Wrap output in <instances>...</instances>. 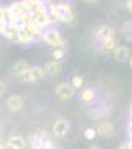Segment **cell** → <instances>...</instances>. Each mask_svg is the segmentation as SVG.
Masks as SVG:
<instances>
[{"label": "cell", "instance_id": "obj_1", "mask_svg": "<svg viewBox=\"0 0 132 149\" xmlns=\"http://www.w3.org/2000/svg\"><path fill=\"white\" fill-rule=\"evenodd\" d=\"M55 14L59 22H64L67 26H74L76 22V14L73 8H71L68 3H58L55 5Z\"/></svg>", "mask_w": 132, "mask_h": 149}, {"label": "cell", "instance_id": "obj_2", "mask_svg": "<svg viewBox=\"0 0 132 149\" xmlns=\"http://www.w3.org/2000/svg\"><path fill=\"white\" fill-rule=\"evenodd\" d=\"M42 39L54 48H61V46H65V40L63 39L61 33L58 30H47V31H43L42 33Z\"/></svg>", "mask_w": 132, "mask_h": 149}, {"label": "cell", "instance_id": "obj_3", "mask_svg": "<svg viewBox=\"0 0 132 149\" xmlns=\"http://www.w3.org/2000/svg\"><path fill=\"white\" fill-rule=\"evenodd\" d=\"M45 76V73H43V67H39V66H33L30 67L27 72H24L21 74V81L24 84H33V82H37L40 81L42 78Z\"/></svg>", "mask_w": 132, "mask_h": 149}, {"label": "cell", "instance_id": "obj_4", "mask_svg": "<svg viewBox=\"0 0 132 149\" xmlns=\"http://www.w3.org/2000/svg\"><path fill=\"white\" fill-rule=\"evenodd\" d=\"M55 94L59 100L63 102H68L74 97V88L71 86V84H67V82H59L55 88Z\"/></svg>", "mask_w": 132, "mask_h": 149}, {"label": "cell", "instance_id": "obj_5", "mask_svg": "<svg viewBox=\"0 0 132 149\" xmlns=\"http://www.w3.org/2000/svg\"><path fill=\"white\" fill-rule=\"evenodd\" d=\"M68 130H70V122L64 118H59L52 124V134L58 139L64 137V136L68 133Z\"/></svg>", "mask_w": 132, "mask_h": 149}, {"label": "cell", "instance_id": "obj_6", "mask_svg": "<svg viewBox=\"0 0 132 149\" xmlns=\"http://www.w3.org/2000/svg\"><path fill=\"white\" fill-rule=\"evenodd\" d=\"M27 140L22 136H12L6 142H3V149H25Z\"/></svg>", "mask_w": 132, "mask_h": 149}, {"label": "cell", "instance_id": "obj_7", "mask_svg": "<svg viewBox=\"0 0 132 149\" xmlns=\"http://www.w3.org/2000/svg\"><path fill=\"white\" fill-rule=\"evenodd\" d=\"M46 139H47V134L45 131L39 130L37 133H34L31 137H30V140L27 142V145L30 146V149H42L43 145H45V142H46Z\"/></svg>", "mask_w": 132, "mask_h": 149}, {"label": "cell", "instance_id": "obj_8", "mask_svg": "<svg viewBox=\"0 0 132 149\" xmlns=\"http://www.w3.org/2000/svg\"><path fill=\"white\" fill-rule=\"evenodd\" d=\"M94 36H95V39H97V40L100 42V45H101L105 39H109V37L114 36V30H113L110 26H107V24H102V26H100V27L95 29Z\"/></svg>", "mask_w": 132, "mask_h": 149}, {"label": "cell", "instance_id": "obj_9", "mask_svg": "<svg viewBox=\"0 0 132 149\" xmlns=\"http://www.w3.org/2000/svg\"><path fill=\"white\" fill-rule=\"evenodd\" d=\"M63 70V64L61 61H56V60H52V61H47V63L43 66V73L45 76H58Z\"/></svg>", "mask_w": 132, "mask_h": 149}, {"label": "cell", "instance_id": "obj_10", "mask_svg": "<svg viewBox=\"0 0 132 149\" xmlns=\"http://www.w3.org/2000/svg\"><path fill=\"white\" fill-rule=\"evenodd\" d=\"M6 106L10 112H19L24 107V98L19 94H12L6 100Z\"/></svg>", "mask_w": 132, "mask_h": 149}, {"label": "cell", "instance_id": "obj_11", "mask_svg": "<svg viewBox=\"0 0 132 149\" xmlns=\"http://www.w3.org/2000/svg\"><path fill=\"white\" fill-rule=\"evenodd\" d=\"M97 133L102 137H111L114 134V124L111 121H102L98 124L97 127Z\"/></svg>", "mask_w": 132, "mask_h": 149}, {"label": "cell", "instance_id": "obj_12", "mask_svg": "<svg viewBox=\"0 0 132 149\" xmlns=\"http://www.w3.org/2000/svg\"><path fill=\"white\" fill-rule=\"evenodd\" d=\"M33 24H36V27H37L40 31L45 30L47 26H51L52 21H51V17H49V14H47V10L43 12V14L36 15V17L33 18Z\"/></svg>", "mask_w": 132, "mask_h": 149}, {"label": "cell", "instance_id": "obj_13", "mask_svg": "<svg viewBox=\"0 0 132 149\" xmlns=\"http://www.w3.org/2000/svg\"><path fill=\"white\" fill-rule=\"evenodd\" d=\"M113 57H114V60L117 61V63H125V61H129V58H131V51H129L128 46L119 45V46L116 48Z\"/></svg>", "mask_w": 132, "mask_h": 149}, {"label": "cell", "instance_id": "obj_14", "mask_svg": "<svg viewBox=\"0 0 132 149\" xmlns=\"http://www.w3.org/2000/svg\"><path fill=\"white\" fill-rule=\"evenodd\" d=\"M19 30L21 29L18 26H15V24H8L5 31H3V36L10 42H18L19 40Z\"/></svg>", "mask_w": 132, "mask_h": 149}, {"label": "cell", "instance_id": "obj_15", "mask_svg": "<svg viewBox=\"0 0 132 149\" xmlns=\"http://www.w3.org/2000/svg\"><path fill=\"white\" fill-rule=\"evenodd\" d=\"M30 67H31V66L27 63L25 60H18V61H15V63H14V66H12V73H14L15 76L21 78V74H22L24 72H27Z\"/></svg>", "mask_w": 132, "mask_h": 149}, {"label": "cell", "instance_id": "obj_16", "mask_svg": "<svg viewBox=\"0 0 132 149\" xmlns=\"http://www.w3.org/2000/svg\"><path fill=\"white\" fill-rule=\"evenodd\" d=\"M101 48L105 54H114L116 48H117V42H116V37L111 36L109 39H105L102 43H101Z\"/></svg>", "mask_w": 132, "mask_h": 149}, {"label": "cell", "instance_id": "obj_17", "mask_svg": "<svg viewBox=\"0 0 132 149\" xmlns=\"http://www.w3.org/2000/svg\"><path fill=\"white\" fill-rule=\"evenodd\" d=\"M21 29H22L24 31H25V33L31 37V40H33V39H36L37 36H42V31H40L37 27H36V24H33V22H25Z\"/></svg>", "mask_w": 132, "mask_h": 149}, {"label": "cell", "instance_id": "obj_18", "mask_svg": "<svg viewBox=\"0 0 132 149\" xmlns=\"http://www.w3.org/2000/svg\"><path fill=\"white\" fill-rule=\"evenodd\" d=\"M80 98L85 103H89V102H92L94 98H95V91L92 90V88H86V90H83L82 91V94H80Z\"/></svg>", "mask_w": 132, "mask_h": 149}, {"label": "cell", "instance_id": "obj_19", "mask_svg": "<svg viewBox=\"0 0 132 149\" xmlns=\"http://www.w3.org/2000/svg\"><path fill=\"white\" fill-rule=\"evenodd\" d=\"M122 31L125 34V39L128 42H132V19L131 21H126L122 27Z\"/></svg>", "mask_w": 132, "mask_h": 149}, {"label": "cell", "instance_id": "obj_20", "mask_svg": "<svg viewBox=\"0 0 132 149\" xmlns=\"http://www.w3.org/2000/svg\"><path fill=\"white\" fill-rule=\"evenodd\" d=\"M67 54V48L65 46H61V48H55L54 49V52H52V58L59 61V60H63Z\"/></svg>", "mask_w": 132, "mask_h": 149}, {"label": "cell", "instance_id": "obj_21", "mask_svg": "<svg viewBox=\"0 0 132 149\" xmlns=\"http://www.w3.org/2000/svg\"><path fill=\"white\" fill-rule=\"evenodd\" d=\"M71 86H73L74 90H80L83 86V78L80 74H74V76L71 78Z\"/></svg>", "mask_w": 132, "mask_h": 149}, {"label": "cell", "instance_id": "obj_22", "mask_svg": "<svg viewBox=\"0 0 132 149\" xmlns=\"http://www.w3.org/2000/svg\"><path fill=\"white\" fill-rule=\"evenodd\" d=\"M97 128H92V127H89V128H86L85 131H83V136H85V139L86 140H94L95 137H97Z\"/></svg>", "mask_w": 132, "mask_h": 149}, {"label": "cell", "instance_id": "obj_23", "mask_svg": "<svg viewBox=\"0 0 132 149\" xmlns=\"http://www.w3.org/2000/svg\"><path fill=\"white\" fill-rule=\"evenodd\" d=\"M30 42H31V37L21 29V30H19V40H18V43H21V45H28Z\"/></svg>", "mask_w": 132, "mask_h": 149}, {"label": "cell", "instance_id": "obj_24", "mask_svg": "<svg viewBox=\"0 0 132 149\" xmlns=\"http://www.w3.org/2000/svg\"><path fill=\"white\" fill-rule=\"evenodd\" d=\"M42 149H61V148H59V145H58V143H55L51 137H47Z\"/></svg>", "mask_w": 132, "mask_h": 149}, {"label": "cell", "instance_id": "obj_25", "mask_svg": "<svg viewBox=\"0 0 132 149\" xmlns=\"http://www.w3.org/2000/svg\"><path fill=\"white\" fill-rule=\"evenodd\" d=\"M5 93H6V85H5L3 81H0V97H2Z\"/></svg>", "mask_w": 132, "mask_h": 149}, {"label": "cell", "instance_id": "obj_26", "mask_svg": "<svg viewBox=\"0 0 132 149\" xmlns=\"http://www.w3.org/2000/svg\"><path fill=\"white\" fill-rule=\"evenodd\" d=\"M6 26H8V24H6L3 19H0V34H3V31H5Z\"/></svg>", "mask_w": 132, "mask_h": 149}, {"label": "cell", "instance_id": "obj_27", "mask_svg": "<svg viewBox=\"0 0 132 149\" xmlns=\"http://www.w3.org/2000/svg\"><path fill=\"white\" fill-rule=\"evenodd\" d=\"M119 149H132V146H131L129 142H126V143H122L120 146H119Z\"/></svg>", "mask_w": 132, "mask_h": 149}, {"label": "cell", "instance_id": "obj_28", "mask_svg": "<svg viewBox=\"0 0 132 149\" xmlns=\"http://www.w3.org/2000/svg\"><path fill=\"white\" fill-rule=\"evenodd\" d=\"M126 9L132 12V0H126Z\"/></svg>", "mask_w": 132, "mask_h": 149}, {"label": "cell", "instance_id": "obj_29", "mask_svg": "<svg viewBox=\"0 0 132 149\" xmlns=\"http://www.w3.org/2000/svg\"><path fill=\"white\" fill-rule=\"evenodd\" d=\"M83 2L88 5H94V3H98V0H83Z\"/></svg>", "mask_w": 132, "mask_h": 149}, {"label": "cell", "instance_id": "obj_30", "mask_svg": "<svg viewBox=\"0 0 132 149\" xmlns=\"http://www.w3.org/2000/svg\"><path fill=\"white\" fill-rule=\"evenodd\" d=\"M88 149H101L100 146H97V145H92V146H89Z\"/></svg>", "mask_w": 132, "mask_h": 149}, {"label": "cell", "instance_id": "obj_31", "mask_svg": "<svg viewBox=\"0 0 132 149\" xmlns=\"http://www.w3.org/2000/svg\"><path fill=\"white\" fill-rule=\"evenodd\" d=\"M129 64H131V67H132V55H131V58H129Z\"/></svg>", "mask_w": 132, "mask_h": 149}, {"label": "cell", "instance_id": "obj_32", "mask_svg": "<svg viewBox=\"0 0 132 149\" xmlns=\"http://www.w3.org/2000/svg\"><path fill=\"white\" fill-rule=\"evenodd\" d=\"M131 115H132V106H131Z\"/></svg>", "mask_w": 132, "mask_h": 149}]
</instances>
